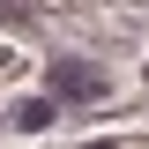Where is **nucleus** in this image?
Returning a JSON list of instances; mask_svg holds the SVG:
<instances>
[{"instance_id": "nucleus-1", "label": "nucleus", "mask_w": 149, "mask_h": 149, "mask_svg": "<svg viewBox=\"0 0 149 149\" xmlns=\"http://www.w3.org/2000/svg\"><path fill=\"white\" fill-rule=\"evenodd\" d=\"M52 90H67V97H97V74H90V67H52Z\"/></svg>"}]
</instances>
